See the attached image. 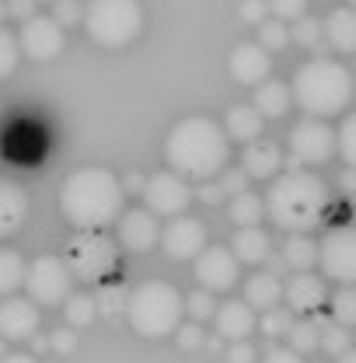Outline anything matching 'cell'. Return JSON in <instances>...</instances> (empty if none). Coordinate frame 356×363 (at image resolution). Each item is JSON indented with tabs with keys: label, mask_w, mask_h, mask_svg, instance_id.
<instances>
[{
	"label": "cell",
	"mask_w": 356,
	"mask_h": 363,
	"mask_svg": "<svg viewBox=\"0 0 356 363\" xmlns=\"http://www.w3.org/2000/svg\"><path fill=\"white\" fill-rule=\"evenodd\" d=\"M4 18H7V7H4V4H0V21H4Z\"/></svg>",
	"instance_id": "55"
},
{
	"label": "cell",
	"mask_w": 356,
	"mask_h": 363,
	"mask_svg": "<svg viewBox=\"0 0 356 363\" xmlns=\"http://www.w3.org/2000/svg\"><path fill=\"white\" fill-rule=\"evenodd\" d=\"M21 279H25V262H21V255L11 252V248H0V297L14 294V290L21 286Z\"/></svg>",
	"instance_id": "29"
},
{
	"label": "cell",
	"mask_w": 356,
	"mask_h": 363,
	"mask_svg": "<svg viewBox=\"0 0 356 363\" xmlns=\"http://www.w3.org/2000/svg\"><path fill=\"white\" fill-rule=\"evenodd\" d=\"M165 157L182 179H217L227 168L230 157V143L223 126H217L206 116H185L182 123L172 126V133L165 140Z\"/></svg>",
	"instance_id": "1"
},
{
	"label": "cell",
	"mask_w": 356,
	"mask_h": 363,
	"mask_svg": "<svg viewBox=\"0 0 356 363\" xmlns=\"http://www.w3.org/2000/svg\"><path fill=\"white\" fill-rule=\"evenodd\" d=\"M343 189H346V192L353 189V172H346V175H343Z\"/></svg>",
	"instance_id": "54"
},
{
	"label": "cell",
	"mask_w": 356,
	"mask_h": 363,
	"mask_svg": "<svg viewBox=\"0 0 356 363\" xmlns=\"http://www.w3.org/2000/svg\"><path fill=\"white\" fill-rule=\"evenodd\" d=\"M266 14H269L266 0H245V4H241V18H245V21H252V25H262V21H266Z\"/></svg>",
	"instance_id": "45"
},
{
	"label": "cell",
	"mask_w": 356,
	"mask_h": 363,
	"mask_svg": "<svg viewBox=\"0 0 356 363\" xmlns=\"http://www.w3.org/2000/svg\"><path fill=\"white\" fill-rule=\"evenodd\" d=\"M119 185H123V189H143V179H140L136 172H130V175H126V182H119Z\"/></svg>",
	"instance_id": "52"
},
{
	"label": "cell",
	"mask_w": 356,
	"mask_h": 363,
	"mask_svg": "<svg viewBox=\"0 0 356 363\" xmlns=\"http://www.w3.org/2000/svg\"><path fill=\"white\" fill-rule=\"evenodd\" d=\"M266 363H304V360H301V353H294V350H272L266 357Z\"/></svg>",
	"instance_id": "49"
},
{
	"label": "cell",
	"mask_w": 356,
	"mask_h": 363,
	"mask_svg": "<svg viewBox=\"0 0 356 363\" xmlns=\"http://www.w3.org/2000/svg\"><path fill=\"white\" fill-rule=\"evenodd\" d=\"M339 363H356V353L353 350H343V353H339Z\"/></svg>",
	"instance_id": "53"
},
{
	"label": "cell",
	"mask_w": 356,
	"mask_h": 363,
	"mask_svg": "<svg viewBox=\"0 0 356 363\" xmlns=\"http://www.w3.org/2000/svg\"><path fill=\"white\" fill-rule=\"evenodd\" d=\"M262 206H266L269 220L283 227L287 234L311 230L321 224V217L328 210V189L311 172H287V175L272 179Z\"/></svg>",
	"instance_id": "2"
},
{
	"label": "cell",
	"mask_w": 356,
	"mask_h": 363,
	"mask_svg": "<svg viewBox=\"0 0 356 363\" xmlns=\"http://www.w3.org/2000/svg\"><path fill=\"white\" fill-rule=\"evenodd\" d=\"M332 315H335L339 325H353L356 321V294H353V286H350V283L332 297Z\"/></svg>",
	"instance_id": "35"
},
{
	"label": "cell",
	"mask_w": 356,
	"mask_h": 363,
	"mask_svg": "<svg viewBox=\"0 0 356 363\" xmlns=\"http://www.w3.org/2000/svg\"><path fill=\"white\" fill-rule=\"evenodd\" d=\"M52 350H60V353H70V350H74V335H70L67 328H63V332H56V335H52Z\"/></svg>",
	"instance_id": "50"
},
{
	"label": "cell",
	"mask_w": 356,
	"mask_h": 363,
	"mask_svg": "<svg viewBox=\"0 0 356 363\" xmlns=\"http://www.w3.org/2000/svg\"><path fill=\"white\" fill-rule=\"evenodd\" d=\"M227 363H255V350L248 339H234L227 350Z\"/></svg>",
	"instance_id": "44"
},
{
	"label": "cell",
	"mask_w": 356,
	"mask_h": 363,
	"mask_svg": "<svg viewBox=\"0 0 356 363\" xmlns=\"http://www.w3.org/2000/svg\"><path fill=\"white\" fill-rule=\"evenodd\" d=\"M28 220V196L18 182L0 179V238L18 234Z\"/></svg>",
	"instance_id": "19"
},
{
	"label": "cell",
	"mask_w": 356,
	"mask_h": 363,
	"mask_svg": "<svg viewBox=\"0 0 356 363\" xmlns=\"http://www.w3.org/2000/svg\"><path fill=\"white\" fill-rule=\"evenodd\" d=\"M223 179L217 182V185H221L223 192H227V196H238V192H245V189H248V172H245V168H230V172H227V168H223L221 172Z\"/></svg>",
	"instance_id": "43"
},
{
	"label": "cell",
	"mask_w": 356,
	"mask_h": 363,
	"mask_svg": "<svg viewBox=\"0 0 356 363\" xmlns=\"http://www.w3.org/2000/svg\"><path fill=\"white\" fill-rule=\"evenodd\" d=\"M290 311H279V308H269L266 318L262 321H255V325H262V332H266L269 339H283L287 335V328H290Z\"/></svg>",
	"instance_id": "40"
},
{
	"label": "cell",
	"mask_w": 356,
	"mask_h": 363,
	"mask_svg": "<svg viewBox=\"0 0 356 363\" xmlns=\"http://www.w3.org/2000/svg\"><path fill=\"white\" fill-rule=\"evenodd\" d=\"M221 196H223V189L213 179H206L203 185H199V199H203V203H217Z\"/></svg>",
	"instance_id": "48"
},
{
	"label": "cell",
	"mask_w": 356,
	"mask_h": 363,
	"mask_svg": "<svg viewBox=\"0 0 356 363\" xmlns=\"http://www.w3.org/2000/svg\"><path fill=\"white\" fill-rule=\"evenodd\" d=\"M81 21L98 45L119 49V45L133 43L140 35L143 7H140V0H91Z\"/></svg>",
	"instance_id": "6"
},
{
	"label": "cell",
	"mask_w": 356,
	"mask_h": 363,
	"mask_svg": "<svg viewBox=\"0 0 356 363\" xmlns=\"http://www.w3.org/2000/svg\"><path fill=\"white\" fill-rule=\"evenodd\" d=\"M0 363H39V360L28 357V353H7V357H0Z\"/></svg>",
	"instance_id": "51"
},
{
	"label": "cell",
	"mask_w": 356,
	"mask_h": 363,
	"mask_svg": "<svg viewBox=\"0 0 356 363\" xmlns=\"http://www.w3.org/2000/svg\"><path fill=\"white\" fill-rule=\"evenodd\" d=\"M157 241H161L168 259H178V262L182 259H196L206 248V224L199 217L178 213V217H172V224L157 234Z\"/></svg>",
	"instance_id": "14"
},
{
	"label": "cell",
	"mask_w": 356,
	"mask_h": 363,
	"mask_svg": "<svg viewBox=\"0 0 356 363\" xmlns=\"http://www.w3.org/2000/svg\"><path fill=\"white\" fill-rule=\"evenodd\" d=\"M266 7L279 21H297L301 14H308V0H269Z\"/></svg>",
	"instance_id": "41"
},
{
	"label": "cell",
	"mask_w": 356,
	"mask_h": 363,
	"mask_svg": "<svg viewBox=\"0 0 356 363\" xmlns=\"http://www.w3.org/2000/svg\"><path fill=\"white\" fill-rule=\"evenodd\" d=\"M290 101H294V98H290V84H283V81H276V77H272V81L266 77V81L255 84V101H252V105H255V112H259L262 119L287 116V112H290Z\"/></svg>",
	"instance_id": "23"
},
{
	"label": "cell",
	"mask_w": 356,
	"mask_h": 363,
	"mask_svg": "<svg viewBox=\"0 0 356 363\" xmlns=\"http://www.w3.org/2000/svg\"><path fill=\"white\" fill-rule=\"evenodd\" d=\"M63 45H67V35H63V25H56V18H49V14L25 18L21 35H18V49L28 60L49 63V60H56L63 52Z\"/></svg>",
	"instance_id": "11"
},
{
	"label": "cell",
	"mask_w": 356,
	"mask_h": 363,
	"mask_svg": "<svg viewBox=\"0 0 356 363\" xmlns=\"http://www.w3.org/2000/svg\"><path fill=\"white\" fill-rule=\"evenodd\" d=\"M67 269L74 272V279L81 283H101L109 272L116 269L119 255H116V245L112 238H105L98 227H88V230H77L67 245Z\"/></svg>",
	"instance_id": "7"
},
{
	"label": "cell",
	"mask_w": 356,
	"mask_h": 363,
	"mask_svg": "<svg viewBox=\"0 0 356 363\" xmlns=\"http://www.w3.org/2000/svg\"><path fill=\"white\" fill-rule=\"evenodd\" d=\"M157 234H161V227L150 210H130L119 217V241L130 252H150L157 245Z\"/></svg>",
	"instance_id": "18"
},
{
	"label": "cell",
	"mask_w": 356,
	"mask_h": 363,
	"mask_svg": "<svg viewBox=\"0 0 356 363\" xmlns=\"http://www.w3.org/2000/svg\"><path fill=\"white\" fill-rule=\"evenodd\" d=\"M178 342L185 346V350H196L199 342H203V332H199V325H178Z\"/></svg>",
	"instance_id": "46"
},
{
	"label": "cell",
	"mask_w": 356,
	"mask_h": 363,
	"mask_svg": "<svg viewBox=\"0 0 356 363\" xmlns=\"http://www.w3.org/2000/svg\"><path fill=\"white\" fill-rule=\"evenodd\" d=\"M126 297H130L126 286H101L94 308H98V315H105L109 321H116V318L126 315Z\"/></svg>",
	"instance_id": "31"
},
{
	"label": "cell",
	"mask_w": 356,
	"mask_h": 363,
	"mask_svg": "<svg viewBox=\"0 0 356 363\" xmlns=\"http://www.w3.org/2000/svg\"><path fill=\"white\" fill-rule=\"evenodd\" d=\"M7 14L11 18H32L35 14V0H7Z\"/></svg>",
	"instance_id": "47"
},
{
	"label": "cell",
	"mask_w": 356,
	"mask_h": 363,
	"mask_svg": "<svg viewBox=\"0 0 356 363\" xmlns=\"http://www.w3.org/2000/svg\"><path fill=\"white\" fill-rule=\"evenodd\" d=\"M294 39H297L301 45H308V49H314V45L321 43V21H318V18H308V14H301L297 25H294Z\"/></svg>",
	"instance_id": "39"
},
{
	"label": "cell",
	"mask_w": 356,
	"mask_h": 363,
	"mask_svg": "<svg viewBox=\"0 0 356 363\" xmlns=\"http://www.w3.org/2000/svg\"><path fill=\"white\" fill-rule=\"evenodd\" d=\"M259 43L262 49H283V45L290 43V28L276 18V21H262L259 25Z\"/></svg>",
	"instance_id": "37"
},
{
	"label": "cell",
	"mask_w": 356,
	"mask_h": 363,
	"mask_svg": "<svg viewBox=\"0 0 356 363\" xmlns=\"http://www.w3.org/2000/svg\"><path fill=\"white\" fill-rule=\"evenodd\" d=\"M266 217V206H262V196H255L252 189L230 196V220L238 227H259V220Z\"/></svg>",
	"instance_id": "28"
},
{
	"label": "cell",
	"mask_w": 356,
	"mask_h": 363,
	"mask_svg": "<svg viewBox=\"0 0 356 363\" xmlns=\"http://www.w3.org/2000/svg\"><path fill=\"white\" fill-rule=\"evenodd\" d=\"M63 304H67V321H70L74 328H84V325H91V321L98 318L94 297H88V294H70Z\"/></svg>",
	"instance_id": "32"
},
{
	"label": "cell",
	"mask_w": 356,
	"mask_h": 363,
	"mask_svg": "<svg viewBox=\"0 0 356 363\" xmlns=\"http://www.w3.org/2000/svg\"><path fill=\"white\" fill-rule=\"evenodd\" d=\"M143 199H147V210L150 213H161V217H178L189 199H192V189L189 182L182 179L178 172H157L143 182Z\"/></svg>",
	"instance_id": "12"
},
{
	"label": "cell",
	"mask_w": 356,
	"mask_h": 363,
	"mask_svg": "<svg viewBox=\"0 0 356 363\" xmlns=\"http://www.w3.org/2000/svg\"><path fill=\"white\" fill-rule=\"evenodd\" d=\"M283 301V286L272 272H255L248 283H245V304L248 308H259V311H269Z\"/></svg>",
	"instance_id": "26"
},
{
	"label": "cell",
	"mask_w": 356,
	"mask_h": 363,
	"mask_svg": "<svg viewBox=\"0 0 356 363\" xmlns=\"http://www.w3.org/2000/svg\"><path fill=\"white\" fill-rule=\"evenodd\" d=\"M321 39H328V45L335 52H353L356 49V14L350 7H335L325 21H321Z\"/></svg>",
	"instance_id": "22"
},
{
	"label": "cell",
	"mask_w": 356,
	"mask_h": 363,
	"mask_svg": "<svg viewBox=\"0 0 356 363\" xmlns=\"http://www.w3.org/2000/svg\"><path fill=\"white\" fill-rule=\"evenodd\" d=\"M318 335H321V325L311 321V318H304V321H290V328H287V339H290V350L294 353H311L318 350Z\"/></svg>",
	"instance_id": "30"
},
{
	"label": "cell",
	"mask_w": 356,
	"mask_h": 363,
	"mask_svg": "<svg viewBox=\"0 0 356 363\" xmlns=\"http://www.w3.org/2000/svg\"><path fill=\"white\" fill-rule=\"evenodd\" d=\"M182 294L165 279H147L126 297V321L143 339H165L182 325Z\"/></svg>",
	"instance_id": "5"
},
{
	"label": "cell",
	"mask_w": 356,
	"mask_h": 363,
	"mask_svg": "<svg viewBox=\"0 0 356 363\" xmlns=\"http://www.w3.org/2000/svg\"><path fill=\"white\" fill-rule=\"evenodd\" d=\"M279 259L287 262V269H311L314 259H318V245L308 238V230H294V234L287 238Z\"/></svg>",
	"instance_id": "27"
},
{
	"label": "cell",
	"mask_w": 356,
	"mask_h": 363,
	"mask_svg": "<svg viewBox=\"0 0 356 363\" xmlns=\"http://www.w3.org/2000/svg\"><path fill=\"white\" fill-rule=\"evenodd\" d=\"M318 346L328 353V357H339L343 350H350V325H321V335H318Z\"/></svg>",
	"instance_id": "33"
},
{
	"label": "cell",
	"mask_w": 356,
	"mask_h": 363,
	"mask_svg": "<svg viewBox=\"0 0 356 363\" xmlns=\"http://www.w3.org/2000/svg\"><path fill=\"white\" fill-rule=\"evenodd\" d=\"M18 60H21L18 39H14L11 32H4V28H0V77H11V74H14V67H18Z\"/></svg>",
	"instance_id": "38"
},
{
	"label": "cell",
	"mask_w": 356,
	"mask_h": 363,
	"mask_svg": "<svg viewBox=\"0 0 356 363\" xmlns=\"http://www.w3.org/2000/svg\"><path fill=\"white\" fill-rule=\"evenodd\" d=\"M213 321H217V332L223 339H248L252 328H255V311L245 304V301H227L213 311Z\"/></svg>",
	"instance_id": "21"
},
{
	"label": "cell",
	"mask_w": 356,
	"mask_h": 363,
	"mask_svg": "<svg viewBox=\"0 0 356 363\" xmlns=\"http://www.w3.org/2000/svg\"><path fill=\"white\" fill-rule=\"evenodd\" d=\"M196 283H203V290H210V294H223V290H230L234 283H238V272H241V262L234 259V252L230 248H221V245H206L199 255H196Z\"/></svg>",
	"instance_id": "13"
},
{
	"label": "cell",
	"mask_w": 356,
	"mask_h": 363,
	"mask_svg": "<svg viewBox=\"0 0 356 363\" xmlns=\"http://www.w3.org/2000/svg\"><path fill=\"white\" fill-rule=\"evenodd\" d=\"M227 67H230V77L238 84H259V81L269 77V49H262V45H255V43L234 45Z\"/></svg>",
	"instance_id": "17"
},
{
	"label": "cell",
	"mask_w": 356,
	"mask_h": 363,
	"mask_svg": "<svg viewBox=\"0 0 356 363\" xmlns=\"http://www.w3.org/2000/svg\"><path fill=\"white\" fill-rule=\"evenodd\" d=\"M335 150L343 154V161L353 168L356 164V123L346 116L343 119V126H339V133H335Z\"/></svg>",
	"instance_id": "36"
},
{
	"label": "cell",
	"mask_w": 356,
	"mask_h": 363,
	"mask_svg": "<svg viewBox=\"0 0 356 363\" xmlns=\"http://www.w3.org/2000/svg\"><path fill=\"white\" fill-rule=\"evenodd\" d=\"M25 290H28V301L35 304H63L74 290V272L67 269V262L60 255H39L32 266H25Z\"/></svg>",
	"instance_id": "8"
},
{
	"label": "cell",
	"mask_w": 356,
	"mask_h": 363,
	"mask_svg": "<svg viewBox=\"0 0 356 363\" xmlns=\"http://www.w3.org/2000/svg\"><path fill=\"white\" fill-rule=\"evenodd\" d=\"M279 286H283L287 308L301 311V315H311V311H318L328 301V290H325L321 276H314L311 269H294V276L287 283H279Z\"/></svg>",
	"instance_id": "15"
},
{
	"label": "cell",
	"mask_w": 356,
	"mask_h": 363,
	"mask_svg": "<svg viewBox=\"0 0 356 363\" xmlns=\"http://www.w3.org/2000/svg\"><path fill=\"white\" fill-rule=\"evenodd\" d=\"M290 98L314 119L339 116L353 101V74L335 60H308L294 74Z\"/></svg>",
	"instance_id": "4"
},
{
	"label": "cell",
	"mask_w": 356,
	"mask_h": 363,
	"mask_svg": "<svg viewBox=\"0 0 356 363\" xmlns=\"http://www.w3.org/2000/svg\"><path fill=\"white\" fill-rule=\"evenodd\" d=\"M241 168L248 172V179H272L283 168V154L276 143L255 136V140H248V147L241 154Z\"/></svg>",
	"instance_id": "20"
},
{
	"label": "cell",
	"mask_w": 356,
	"mask_h": 363,
	"mask_svg": "<svg viewBox=\"0 0 356 363\" xmlns=\"http://www.w3.org/2000/svg\"><path fill=\"white\" fill-rule=\"evenodd\" d=\"M52 4H56V14H52V18H56V25H63V28H67V25H77V21L84 18V7H81L77 0H52Z\"/></svg>",
	"instance_id": "42"
},
{
	"label": "cell",
	"mask_w": 356,
	"mask_h": 363,
	"mask_svg": "<svg viewBox=\"0 0 356 363\" xmlns=\"http://www.w3.org/2000/svg\"><path fill=\"white\" fill-rule=\"evenodd\" d=\"M39 304L35 301H25V297H11L0 304V335L11 339V342H21V339H32L39 332Z\"/></svg>",
	"instance_id": "16"
},
{
	"label": "cell",
	"mask_w": 356,
	"mask_h": 363,
	"mask_svg": "<svg viewBox=\"0 0 356 363\" xmlns=\"http://www.w3.org/2000/svg\"><path fill=\"white\" fill-rule=\"evenodd\" d=\"M60 206L77 230L105 227L123 213V185L105 168H81L63 182Z\"/></svg>",
	"instance_id": "3"
},
{
	"label": "cell",
	"mask_w": 356,
	"mask_h": 363,
	"mask_svg": "<svg viewBox=\"0 0 356 363\" xmlns=\"http://www.w3.org/2000/svg\"><path fill=\"white\" fill-rule=\"evenodd\" d=\"M321 272L335 283H353L356 279V234L353 227H335L325 234V241L318 245V259Z\"/></svg>",
	"instance_id": "9"
},
{
	"label": "cell",
	"mask_w": 356,
	"mask_h": 363,
	"mask_svg": "<svg viewBox=\"0 0 356 363\" xmlns=\"http://www.w3.org/2000/svg\"><path fill=\"white\" fill-rule=\"evenodd\" d=\"M262 126H266V119L255 112V105H230L223 116V133L230 140H241V143L262 136Z\"/></svg>",
	"instance_id": "25"
},
{
	"label": "cell",
	"mask_w": 356,
	"mask_h": 363,
	"mask_svg": "<svg viewBox=\"0 0 356 363\" xmlns=\"http://www.w3.org/2000/svg\"><path fill=\"white\" fill-rule=\"evenodd\" d=\"M182 311H189L192 321H206V318H213V311H217V301H213L210 290H196V294L182 297Z\"/></svg>",
	"instance_id": "34"
},
{
	"label": "cell",
	"mask_w": 356,
	"mask_h": 363,
	"mask_svg": "<svg viewBox=\"0 0 356 363\" xmlns=\"http://www.w3.org/2000/svg\"><path fill=\"white\" fill-rule=\"evenodd\" d=\"M335 154V130L321 119H301L290 130V157L297 164H325Z\"/></svg>",
	"instance_id": "10"
},
{
	"label": "cell",
	"mask_w": 356,
	"mask_h": 363,
	"mask_svg": "<svg viewBox=\"0 0 356 363\" xmlns=\"http://www.w3.org/2000/svg\"><path fill=\"white\" fill-rule=\"evenodd\" d=\"M230 252H234L238 262H245V266H259V262H266V255L272 252V241H269L266 230H259V227H238Z\"/></svg>",
	"instance_id": "24"
}]
</instances>
